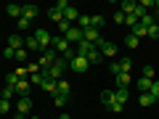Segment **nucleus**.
I'll use <instances>...</instances> for the list:
<instances>
[{
  "instance_id": "obj_39",
  "label": "nucleus",
  "mask_w": 159,
  "mask_h": 119,
  "mask_svg": "<svg viewBox=\"0 0 159 119\" xmlns=\"http://www.w3.org/2000/svg\"><path fill=\"white\" fill-rule=\"evenodd\" d=\"M3 58H8V61H11V58H16V51L6 45V51H3Z\"/></svg>"
},
{
  "instance_id": "obj_17",
  "label": "nucleus",
  "mask_w": 159,
  "mask_h": 119,
  "mask_svg": "<svg viewBox=\"0 0 159 119\" xmlns=\"http://www.w3.org/2000/svg\"><path fill=\"white\" fill-rule=\"evenodd\" d=\"M8 48H13V51H19V48H24V40L19 37V34H11V37H8Z\"/></svg>"
},
{
  "instance_id": "obj_50",
  "label": "nucleus",
  "mask_w": 159,
  "mask_h": 119,
  "mask_svg": "<svg viewBox=\"0 0 159 119\" xmlns=\"http://www.w3.org/2000/svg\"><path fill=\"white\" fill-rule=\"evenodd\" d=\"M16 74H19V79H21L24 74H29V72H27V66H16Z\"/></svg>"
},
{
  "instance_id": "obj_21",
  "label": "nucleus",
  "mask_w": 159,
  "mask_h": 119,
  "mask_svg": "<svg viewBox=\"0 0 159 119\" xmlns=\"http://www.w3.org/2000/svg\"><path fill=\"white\" fill-rule=\"evenodd\" d=\"M16 93H19L21 98L29 93V82H27V79H19V82H16Z\"/></svg>"
},
{
  "instance_id": "obj_20",
  "label": "nucleus",
  "mask_w": 159,
  "mask_h": 119,
  "mask_svg": "<svg viewBox=\"0 0 159 119\" xmlns=\"http://www.w3.org/2000/svg\"><path fill=\"white\" fill-rule=\"evenodd\" d=\"M127 98H130V93H127L125 87H122V90H114V101H119V103H122V106H125V103H127Z\"/></svg>"
},
{
  "instance_id": "obj_51",
  "label": "nucleus",
  "mask_w": 159,
  "mask_h": 119,
  "mask_svg": "<svg viewBox=\"0 0 159 119\" xmlns=\"http://www.w3.org/2000/svg\"><path fill=\"white\" fill-rule=\"evenodd\" d=\"M27 72H29V74H34V72H40V66H37V64H29V66H27Z\"/></svg>"
},
{
  "instance_id": "obj_19",
  "label": "nucleus",
  "mask_w": 159,
  "mask_h": 119,
  "mask_svg": "<svg viewBox=\"0 0 159 119\" xmlns=\"http://www.w3.org/2000/svg\"><path fill=\"white\" fill-rule=\"evenodd\" d=\"M13 95H16V87H11V85H6L3 90H0V98H3V101H11Z\"/></svg>"
},
{
  "instance_id": "obj_43",
  "label": "nucleus",
  "mask_w": 159,
  "mask_h": 119,
  "mask_svg": "<svg viewBox=\"0 0 159 119\" xmlns=\"http://www.w3.org/2000/svg\"><path fill=\"white\" fill-rule=\"evenodd\" d=\"M16 24H19V29H29V24H32V21H29V19H16Z\"/></svg>"
},
{
  "instance_id": "obj_28",
  "label": "nucleus",
  "mask_w": 159,
  "mask_h": 119,
  "mask_svg": "<svg viewBox=\"0 0 159 119\" xmlns=\"http://www.w3.org/2000/svg\"><path fill=\"white\" fill-rule=\"evenodd\" d=\"M80 29H82V32H85V29H90V16H85V13H80Z\"/></svg>"
},
{
  "instance_id": "obj_2",
  "label": "nucleus",
  "mask_w": 159,
  "mask_h": 119,
  "mask_svg": "<svg viewBox=\"0 0 159 119\" xmlns=\"http://www.w3.org/2000/svg\"><path fill=\"white\" fill-rule=\"evenodd\" d=\"M66 69H69V61L58 56V58H56V64H53V66L48 69V72H43V77H48V79H56V82H58V79H64V72H66Z\"/></svg>"
},
{
  "instance_id": "obj_29",
  "label": "nucleus",
  "mask_w": 159,
  "mask_h": 119,
  "mask_svg": "<svg viewBox=\"0 0 159 119\" xmlns=\"http://www.w3.org/2000/svg\"><path fill=\"white\" fill-rule=\"evenodd\" d=\"M125 45L127 48H138V45H141V40H138L135 34H127V37H125Z\"/></svg>"
},
{
  "instance_id": "obj_48",
  "label": "nucleus",
  "mask_w": 159,
  "mask_h": 119,
  "mask_svg": "<svg viewBox=\"0 0 159 119\" xmlns=\"http://www.w3.org/2000/svg\"><path fill=\"white\" fill-rule=\"evenodd\" d=\"M109 108H111L114 114H119V111H122V103H119V101H114V103H111V106H109Z\"/></svg>"
},
{
  "instance_id": "obj_9",
  "label": "nucleus",
  "mask_w": 159,
  "mask_h": 119,
  "mask_svg": "<svg viewBox=\"0 0 159 119\" xmlns=\"http://www.w3.org/2000/svg\"><path fill=\"white\" fill-rule=\"evenodd\" d=\"M98 51H101L103 56H109V58H111L114 53H117V45H114V42H109V40H103L101 45H98Z\"/></svg>"
},
{
  "instance_id": "obj_27",
  "label": "nucleus",
  "mask_w": 159,
  "mask_h": 119,
  "mask_svg": "<svg viewBox=\"0 0 159 119\" xmlns=\"http://www.w3.org/2000/svg\"><path fill=\"white\" fill-rule=\"evenodd\" d=\"M146 37L148 40H159V24H154V27L146 29Z\"/></svg>"
},
{
  "instance_id": "obj_12",
  "label": "nucleus",
  "mask_w": 159,
  "mask_h": 119,
  "mask_svg": "<svg viewBox=\"0 0 159 119\" xmlns=\"http://www.w3.org/2000/svg\"><path fill=\"white\" fill-rule=\"evenodd\" d=\"M151 85H154V79H148V77H141V79L135 82L138 93H148V90H151Z\"/></svg>"
},
{
  "instance_id": "obj_32",
  "label": "nucleus",
  "mask_w": 159,
  "mask_h": 119,
  "mask_svg": "<svg viewBox=\"0 0 159 119\" xmlns=\"http://www.w3.org/2000/svg\"><path fill=\"white\" fill-rule=\"evenodd\" d=\"M90 27L93 29H101L103 27V16H98V13H96V16H90Z\"/></svg>"
},
{
  "instance_id": "obj_1",
  "label": "nucleus",
  "mask_w": 159,
  "mask_h": 119,
  "mask_svg": "<svg viewBox=\"0 0 159 119\" xmlns=\"http://www.w3.org/2000/svg\"><path fill=\"white\" fill-rule=\"evenodd\" d=\"M51 48H53V51H58V53H61V58H66V61H72V58H74V51H72V45L66 42L64 34H56V37L51 40Z\"/></svg>"
},
{
  "instance_id": "obj_24",
  "label": "nucleus",
  "mask_w": 159,
  "mask_h": 119,
  "mask_svg": "<svg viewBox=\"0 0 159 119\" xmlns=\"http://www.w3.org/2000/svg\"><path fill=\"white\" fill-rule=\"evenodd\" d=\"M101 103H103V106H111V103H114V90H103L101 93Z\"/></svg>"
},
{
  "instance_id": "obj_53",
  "label": "nucleus",
  "mask_w": 159,
  "mask_h": 119,
  "mask_svg": "<svg viewBox=\"0 0 159 119\" xmlns=\"http://www.w3.org/2000/svg\"><path fill=\"white\" fill-rule=\"evenodd\" d=\"M58 119H72V117H69V114H61V117H58Z\"/></svg>"
},
{
  "instance_id": "obj_45",
  "label": "nucleus",
  "mask_w": 159,
  "mask_h": 119,
  "mask_svg": "<svg viewBox=\"0 0 159 119\" xmlns=\"http://www.w3.org/2000/svg\"><path fill=\"white\" fill-rule=\"evenodd\" d=\"M0 111H3V114L11 111V101H0Z\"/></svg>"
},
{
  "instance_id": "obj_4",
  "label": "nucleus",
  "mask_w": 159,
  "mask_h": 119,
  "mask_svg": "<svg viewBox=\"0 0 159 119\" xmlns=\"http://www.w3.org/2000/svg\"><path fill=\"white\" fill-rule=\"evenodd\" d=\"M34 40H37V45H40V51H48V48H51V32H48V29H37V32L32 34Z\"/></svg>"
},
{
  "instance_id": "obj_14",
  "label": "nucleus",
  "mask_w": 159,
  "mask_h": 119,
  "mask_svg": "<svg viewBox=\"0 0 159 119\" xmlns=\"http://www.w3.org/2000/svg\"><path fill=\"white\" fill-rule=\"evenodd\" d=\"M6 13L11 19H21V6H16V3H8L6 6Z\"/></svg>"
},
{
  "instance_id": "obj_8",
  "label": "nucleus",
  "mask_w": 159,
  "mask_h": 119,
  "mask_svg": "<svg viewBox=\"0 0 159 119\" xmlns=\"http://www.w3.org/2000/svg\"><path fill=\"white\" fill-rule=\"evenodd\" d=\"M64 37H66V42L72 45V42H80V40L85 37V34H82V29H80V27H72V29H69L66 34H64Z\"/></svg>"
},
{
  "instance_id": "obj_16",
  "label": "nucleus",
  "mask_w": 159,
  "mask_h": 119,
  "mask_svg": "<svg viewBox=\"0 0 159 119\" xmlns=\"http://www.w3.org/2000/svg\"><path fill=\"white\" fill-rule=\"evenodd\" d=\"M135 8H138V3H133V0H122V13H125V16L135 13Z\"/></svg>"
},
{
  "instance_id": "obj_13",
  "label": "nucleus",
  "mask_w": 159,
  "mask_h": 119,
  "mask_svg": "<svg viewBox=\"0 0 159 119\" xmlns=\"http://www.w3.org/2000/svg\"><path fill=\"white\" fill-rule=\"evenodd\" d=\"M114 79H117V90H122V87L127 90V85L133 82V79H130V74H125V72H122V74H117Z\"/></svg>"
},
{
  "instance_id": "obj_34",
  "label": "nucleus",
  "mask_w": 159,
  "mask_h": 119,
  "mask_svg": "<svg viewBox=\"0 0 159 119\" xmlns=\"http://www.w3.org/2000/svg\"><path fill=\"white\" fill-rule=\"evenodd\" d=\"M130 34H135L138 40H141V37H146V27H141V24H135V27H133V32H130Z\"/></svg>"
},
{
  "instance_id": "obj_26",
  "label": "nucleus",
  "mask_w": 159,
  "mask_h": 119,
  "mask_svg": "<svg viewBox=\"0 0 159 119\" xmlns=\"http://www.w3.org/2000/svg\"><path fill=\"white\" fill-rule=\"evenodd\" d=\"M43 79H45V77H43V72H34V74H29V85H43Z\"/></svg>"
},
{
  "instance_id": "obj_23",
  "label": "nucleus",
  "mask_w": 159,
  "mask_h": 119,
  "mask_svg": "<svg viewBox=\"0 0 159 119\" xmlns=\"http://www.w3.org/2000/svg\"><path fill=\"white\" fill-rule=\"evenodd\" d=\"M48 16H51V21H56V24H58V21H64V11H58L56 6H53L51 11H48Z\"/></svg>"
},
{
  "instance_id": "obj_41",
  "label": "nucleus",
  "mask_w": 159,
  "mask_h": 119,
  "mask_svg": "<svg viewBox=\"0 0 159 119\" xmlns=\"http://www.w3.org/2000/svg\"><path fill=\"white\" fill-rule=\"evenodd\" d=\"M53 103H56V108H64V106H66V98H64V95H56V98H53Z\"/></svg>"
},
{
  "instance_id": "obj_7",
  "label": "nucleus",
  "mask_w": 159,
  "mask_h": 119,
  "mask_svg": "<svg viewBox=\"0 0 159 119\" xmlns=\"http://www.w3.org/2000/svg\"><path fill=\"white\" fill-rule=\"evenodd\" d=\"M82 34H85V40H88V42H93V45H101V42H103V40H101V29H85V32H82Z\"/></svg>"
},
{
  "instance_id": "obj_10",
  "label": "nucleus",
  "mask_w": 159,
  "mask_h": 119,
  "mask_svg": "<svg viewBox=\"0 0 159 119\" xmlns=\"http://www.w3.org/2000/svg\"><path fill=\"white\" fill-rule=\"evenodd\" d=\"M69 90H72V85H69L66 79H58V82H56V95H64V98H69Z\"/></svg>"
},
{
  "instance_id": "obj_42",
  "label": "nucleus",
  "mask_w": 159,
  "mask_h": 119,
  "mask_svg": "<svg viewBox=\"0 0 159 119\" xmlns=\"http://www.w3.org/2000/svg\"><path fill=\"white\" fill-rule=\"evenodd\" d=\"M135 24H138V19L133 16V13H130V16H125V27H130V29H133Z\"/></svg>"
},
{
  "instance_id": "obj_40",
  "label": "nucleus",
  "mask_w": 159,
  "mask_h": 119,
  "mask_svg": "<svg viewBox=\"0 0 159 119\" xmlns=\"http://www.w3.org/2000/svg\"><path fill=\"white\" fill-rule=\"evenodd\" d=\"M16 61H19V64L27 61V51H24V48H19V51H16Z\"/></svg>"
},
{
  "instance_id": "obj_44",
  "label": "nucleus",
  "mask_w": 159,
  "mask_h": 119,
  "mask_svg": "<svg viewBox=\"0 0 159 119\" xmlns=\"http://www.w3.org/2000/svg\"><path fill=\"white\" fill-rule=\"evenodd\" d=\"M114 21H117L119 27H122V24H125V13H122V11H117V13H114Z\"/></svg>"
},
{
  "instance_id": "obj_15",
  "label": "nucleus",
  "mask_w": 159,
  "mask_h": 119,
  "mask_svg": "<svg viewBox=\"0 0 159 119\" xmlns=\"http://www.w3.org/2000/svg\"><path fill=\"white\" fill-rule=\"evenodd\" d=\"M40 90H45V93H53L56 95V79H43V85H40Z\"/></svg>"
},
{
  "instance_id": "obj_5",
  "label": "nucleus",
  "mask_w": 159,
  "mask_h": 119,
  "mask_svg": "<svg viewBox=\"0 0 159 119\" xmlns=\"http://www.w3.org/2000/svg\"><path fill=\"white\" fill-rule=\"evenodd\" d=\"M88 66H90V64H88V58L85 56H74L72 61H69V69H72V72H88Z\"/></svg>"
},
{
  "instance_id": "obj_36",
  "label": "nucleus",
  "mask_w": 159,
  "mask_h": 119,
  "mask_svg": "<svg viewBox=\"0 0 159 119\" xmlns=\"http://www.w3.org/2000/svg\"><path fill=\"white\" fill-rule=\"evenodd\" d=\"M16 82H19V74H16V72H11V74H8V77H6V85L16 87Z\"/></svg>"
},
{
  "instance_id": "obj_31",
  "label": "nucleus",
  "mask_w": 159,
  "mask_h": 119,
  "mask_svg": "<svg viewBox=\"0 0 159 119\" xmlns=\"http://www.w3.org/2000/svg\"><path fill=\"white\" fill-rule=\"evenodd\" d=\"M138 24L148 29V27H154V24H157V21H154V16H151V13H146V16H143V19H141V21H138Z\"/></svg>"
},
{
  "instance_id": "obj_46",
  "label": "nucleus",
  "mask_w": 159,
  "mask_h": 119,
  "mask_svg": "<svg viewBox=\"0 0 159 119\" xmlns=\"http://www.w3.org/2000/svg\"><path fill=\"white\" fill-rule=\"evenodd\" d=\"M114 72V77H117V74H122V69H119V61H111V66H109Z\"/></svg>"
},
{
  "instance_id": "obj_30",
  "label": "nucleus",
  "mask_w": 159,
  "mask_h": 119,
  "mask_svg": "<svg viewBox=\"0 0 159 119\" xmlns=\"http://www.w3.org/2000/svg\"><path fill=\"white\" fill-rule=\"evenodd\" d=\"M119 69H122V72H125V74H130V69H133V61H130V58H122V61H119Z\"/></svg>"
},
{
  "instance_id": "obj_25",
  "label": "nucleus",
  "mask_w": 159,
  "mask_h": 119,
  "mask_svg": "<svg viewBox=\"0 0 159 119\" xmlns=\"http://www.w3.org/2000/svg\"><path fill=\"white\" fill-rule=\"evenodd\" d=\"M88 64H90V66H93V64H98V61H101V51H98V48H96V51H90V53H88Z\"/></svg>"
},
{
  "instance_id": "obj_6",
  "label": "nucleus",
  "mask_w": 159,
  "mask_h": 119,
  "mask_svg": "<svg viewBox=\"0 0 159 119\" xmlns=\"http://www.w3.org/2000/svg\"><path fill=\"white\" fill-rule=\"evenodd\" d=\"M29 111H32V98H29V95L19 98V101H16V114H21V117H27Z\"/></svg>"
},
{
  "instance_id": "obj_37",
  "label": "nucleus",
  "mask_w": 159,
  "mask_h": 119,
  "mask_svg": "<svg viewBox=\"0 0 159 119\" xmlns=\"http://www.w3.org/2000/svg\"><path fill=\"white\" fill-rule=\"evenodd\" d=\"M148 95L154 98V101H159V82L154 79V85H151V90H148Z\"/></svg>"
},
{
  "instance_id": "obj_22",
  "label": "nucleus",
  "mask_w": 159,
  "mask_h": 119,
  "mask_svg": "<svg viewBox=\"0 0 159 119\" xmlns=\"http://www.w3.org/2000/svg\"><path fill=\"white\" fill-rule=\"evenodd\" d=\"M138 103H141L143 108H148V106H154V103H157V101H154V98L148 95V93H141V98H138Z\"/></svg>"
},
{
  "instance_id": "obj_49",
  "label": "nucleus",
  "mask_w": 159,
  "mask_h": 119,
  "mask_svg": "<svg viewBox=\"0 0 159 119\" xmlns=\"http://www.w3.org/2000/svg\"><path fill=\"white\" fill-rule=\"evenodd\" d=\"M56 8H58V11H66V8H69V3H66V0H58V3H56Z\"/></svg>"
},
{
  "instance_id": "obj_55",
  "label": "nucleus",
  "mask_w": 159,
  "mask_h": 119,
  "mask_svg": "<svg viewBox=\"0 0 159 119\" xmlns=\"http://www.w3.org/2000/svg\"><path fill=\"white\" fill-rule=\"evenodd\" d=\"M0 101H3V98H0Z\"/></svg>"
},
{
  "instance_id": "obj_3",
  "label": "nucleus",
  "mask_w": 159,
  "mask_h": 119,
  "mask_svg": "<svg viewBox=\"0 0 159 119\" xmlns=\"http://www.w3.org/2000/svg\"><path fill=\"white\" fill-rule=\"evenodd\" d=\"M56 51L53 48H48V51H43V56H40V61H37V66H40V72H48V69L56 64Z\"/></svg>"
},
{
  "instance_id": "obj_47",
  "label": "nucleus",
  "mask_w": 159,
  "mask_h": 119,
  "mask_svg": "<svg viewBox=\"0 0 159 119\" xmlns=\"http://www.w3.org/2000/svg\"><path fill=\"white\" fill-rule=\"evenodd\" d=\"M143 77H148V79H154V66H143Z\"/></svg>"
},
{
  "instance_id": "obj_18",
  "label": "nucleus",
  "mask_w": 159,
  "mask_h": 119,
  "mask_svg": "<svg viewBox=\"0 0 159 119\" xmlns=\"http://www.w3.org/2000/svg\"><path fill=\"white\" fill-rule=\"evenodd\" d=\"M64 19H66L69 24H72V21H77V19H80V11H77V8H72V6H69L66 11H64Z\"/></svg>"
},
{
  "instance_id": "obj_35",
  "label": "nucleus",
  "mask_w": 159,
  "mask_h": 119,
  "mask_svg": "<svg viewBox=\"0 0 159 119\" xmlns=\"http://www.w3.org/2000/svg\"><path fill=\"white\" fill-rule=\"evenodd\" d=\"M69 29H72V24H69L66 19H64V21H58V34H66Z\"/></svg>"
},
{
  "instance_id": "obj_33",
  "label": "nucleus",
  "mask_w": 159,
  "mask_h": 119,
  "mask_svg": "<svg viewBox=\"0 0 159 119\" xmlns=\"http://www.w3.org/2000/svg\"><path fill=\"white\" fill-rule=\"evenodd\" d=\"M24 48H29V51H40V45H37V40H34V37L24 40Z\"/></svg>"
},
{
  "instance_id": "obj_11",
  "label": "nucleus",
  "mask_w": 159,
  "mask_h": 119,
  "mask_svg": "<svg viewBox=\"0 0 159 119\" xmlns=\"http://www.w3.org/2000/svg\"><path fill=\"white\" fill-rule=\"evenodd\" d=\"M37 6H21V16L24 19H29V21H34V19H37Z\"/></svg>"
},
{
  "instance_id": "obj_38",
  "label": "nucleus",
  "mask_w": 159,
  "mask_h": 119,
  "mask_svg": "<svg viewBox=\"0 0 159 119\" xmlns=\"http://www.w3.org/2000/svg\"><path fill=\"white\" fill-rule=\"evenodd\" d=\"M154 3H157V0H141V3H138V6H141L143 11L148 13V8H154Z\"/></svg>"
},
{
  "instance_id": "obj_52",
  "label": "nucleus",
  "mask_w": 159,
  "mask_h": 119,
  "mask_svg": "<svg viewBox=\"0 0 159 119\" xmlns=\"http://www.w3.org/2000/svg\"><path fill=\"white\" fill-rule=\"evenodd\" d=\"M154 8H157V13H154V21H159V0L154 3Z\"/></svg>"
},
{
  "instance_id": "obj_54",
  "label": "nucleus",
  "mask_w": 159,
  "mask_h": 119,
  "mask_svg": "<svg viewBox=\"0 0 159 119\" xmlns=\"http://www.w3.org/2000/svg\"><path fill=\"white\" fill-rule=\"evenodd\" d=\"M27 119H40V117H27Z\"/></svg>"
}]
</instances>
